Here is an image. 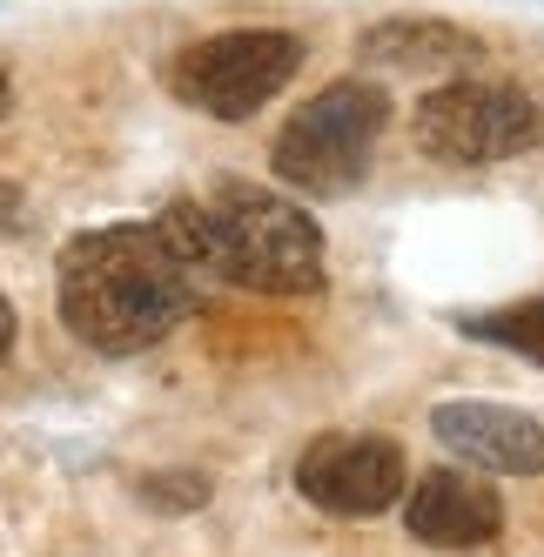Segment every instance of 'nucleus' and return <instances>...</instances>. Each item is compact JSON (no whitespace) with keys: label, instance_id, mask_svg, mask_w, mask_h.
Returning a JSON list of instances; mask_svg holds the SVG:
<instances>
[{"label":"nucleus","instance_id":"obj_6","mask_svg":"<svg viewBox=\"0 0 544 557\" xmlns=\"http://www.w3.org/2000/svg\"><path fill=\"white\" fill-rule=\"evenodd\" d=\"M404 450L370 430H323L296 463V491L330 517H376L404 497Z\"/></svg>","mask_w":544,"mask_h":557},{"label":"nucleus","instance_id":"obj_13","mask_svg":"<svg viewBox=\"0 0 544 557\" xmlns=\"http://www.w3.org/2000/svg\"><path fill=\"white\" fill-rule=\"evenodd\" d=\"M8 349H14V309H8V296H0V363H8Z\"/></svg>","mask_w":544,"mask_h":557},{"label":"nucleus","instance_id":"obj_8","mask_svg":"<svg viewBox=\"0 0 544 557\" xmlns=\"http://www.w3.org/2000/svg\"><path fill=\"white\" fill-rule=\"evenodd\" d=\"M404 524L431 550H484L504 531V504H497L491 484H478V476H463V470H423L410 484Z\"/></svg>","mask_w":544,"mask_h":557},{"label":"nucleus","instance_id":"obj_3","mask_svg":"<svg viewBox=\"0 0 544 557\" xmlns=\"http://www.w3.org/2000/svg\"><path fill=\"white\" fill-rule=\"evenodd\" d=\"M383 128H391V95L370 82H330L302 114H289L269 162L302 195H349L370 175Z\"/></svg>","mask_w":544,"mask_h":557},{"label":"nucleus","instance_id":"obj_11","mask_svg":"<svg viewBox=\"0 0 544 557\" xmlns=\"http://www.w3.org/2000/svg\"><path fill=\"white\" fill-rule=\"evenodd\" d=\"M141 504H154V510H202L209 504V476H196V470H154V476H141Z\"/></svg>","mask_w":544,"mask_h":557},{"label":"nucleus","instance_id":"obj_4","mask_svg":"<svg viewBox=\"0 0 544 557\" xmlns=\"http://www.w3.org/2000/svg\"><path fill=\"white\" fill-rule=\"evenodd\" d=\"M302 67V34L289 27H228L196 41L175 61V95L196 101L215 122H249L256 108H269Z\"/></svg>","mask_w":544,"mask_h":557},{"label":"nucleus","instance_id":"obj_14","mask_svg":"<svg viewBox=\"0 0 544 557\" xmlns=\"http://www.w3.org/2000/svg\"><path fill=\"white\" fill-rule=\"evenodd\" d=\"M0 108H8V74H0Z\"/></svg>","mask_w":544,"mask_h":557},{"label":"nucleus","instance_id":"obj_5","mask_svg":"<svg viewBox=\"0 0 544 557\" xmlns=\"http://www.w3.org/2000/svg\"><path fill=\"white\" fill-rule=\"evenodd\" d=\"M410 135L431 162L484 169L544 141V101H531L524 88H497V82H450L417 101Z\"/></svg>","mask_w":544,"mask_h":557},{"label":"nucleus","instance_id":"obj_1","mask_svg":"<svg viewBox=\"0 0 544 557\" xmlns=\"http://www.w3.org/2000/svg\"><path fill=\"white\" fill-rule=\"evenodd\" d=\"M154 235L175 249V262L188 275L209 269L222 283L256 289V296H309L323 283L317 215H302L276 188H256V182H222L202 202L182 195V202L162 209Z\"/></svg>","mask_w":544,"mask_h":557},{"label":"nucleus","instance_id":"obj_12","mask_svg":"<svg viewBox=\"0 0 544 557\" xmlns=\"http://www.w3.org/2000/svg\"><path fill=\"white\" fill-rule=\"evenodd\" d=\"M14 222H21V188L0 182V228H14Z\"/></svg>","mask_w":544,"mask_h":557},{"label":"nucleus","instance_id":"obj_10","mask_svg":"<svg viewBox=\"0 0 544 557\" xmlns=\"http://www.w3.org/2000/svg\"><path fill=\"white\" fill-rule=\"evenodd\" d=\"M463 336L497 343V349H518L531 363H544V296L511 302V309H484V315H463Z\"/></svg>","mask_w":544,"mask_h":557},{"label":"nucleus","instance_id":"obj_7","mask_svg":"<svg viewBox=\"0 0 544 557\" xmlns=\"http://www.w3.org/2000/svg\"><path fill=\"white\" fill-rule=\"evenodd\" d=\"M431 430H437V444L450 457L478 463V470H497V476H537L544 470V423L531 410L457 396V404L431 410Z\"/></svg>","mask_w":544,"mask_h":557},{"label":"nucleus","instance_id":"obj_2","mask_svg":"<svg viewBox=\"0 0 544 557\" xmlns=\"http://www.w3.org/2000/svg\"><path fill=\"white\" fill-rule=\"evenodd\" d=\"M196 309V275L148 228H88L61 249V323L101 356L154 349Z\"/></svg>","mask_w":544,"mask_h":557},{"label":"nucleus","instance_id":"obj_9","mask_svg":"<svg viewBox=\"0 0 544 557\" xmlns=\"http://www.w3.org/2000/svg\"><path fill=\"white\" fill-rule=\"evenodd\" d=\"M363 61H383V67H410V74H457L478 61V34H463L450 21H376L363 27Z\"/></svg>","mask_w":544,"mask_h":557}]
</instances>
